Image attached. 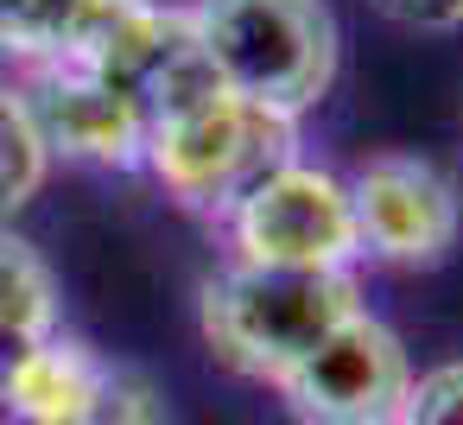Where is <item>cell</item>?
I'll list each match as a JSON object with an SVG mask.
<instances>
[{"mask_svg": "<svg viewBox=\"0 0 463 425\" xmlns=\"http://www.w3.org/2000/svg\"><path fill=\"white\" fill-rule=\"evenodd\" d=\"M298 153V121L235 96L216 83L203 52L153 96V128H146V165L172 203L197 216H229V203L279 159Z\"/></svg>", "mask_w": 463, "mask_h": 425, "instance_id": "cell-1", "label": "cell"}, {"mask_svg": "<svg viewBox=\"0 0 463 425\" xmlns=\"http://www.w3.org/2000/svg\"><path fill=\"white\" fill-rule=\"evenodd\" d=\"M362 311L355 267H254L229 260L197 305L203 343L222 368L248 381H279L292 362H305L336 324Z\"/></svg>", "mask_w": 463, "mask_h": 425, "instance_id": "cell-2", "label": "cell"}, {"mask_svg": "<svg viewBox=\"0 0 463 425\" xmlns=\"http://www.w3.org/2000/svg\"><path fill=\"white\" fill-rule=\"evenodd\" d=\"M191 39L222 90L305 121L343 64V33L324 0H191Z\"/></svg>", "mask_w": 463, "mask_h": 425, "instance_id": "cell-3", "label": "cell"}, {"mask_svg": "<svg viewBox=\"0 0 463 425\" xmlns=\"http://www.w3.org/2000/svg\"><path fill=\"white\" fill-rule=\"evenodd\" d=\"M229 260L254 267H355L362 260V229L349 203V178L330 165H311L305 153L267 165L222 216Z\"/></svg>", "mask_w": 463, "mask_h": 425, "instance_id": "cell-4", "label": "cell"}, {"mask_svg": "<svg viewBox=\"0 0 463 425\" xmlns=\"http://www.w3.org/2000/svg\"><path fill=\"white\" fill-rule=\"evenodd\" d=\"M406 387H412L406 343L368 305L273 381V393L298 425H393Z\"/></svg>", "mask_w": 463, "mask_h": 425, "instance_id": "cell-5", "label": "cell"}, {"mask_svg": "<svg viewBox=\"0 0 463 425\" xmlns=\"http://www.w3.org/2000/svg\"><path fill=\"white\" fill-rule=\"evenodd\" d=\"M349 203H355V229H362V260L438 267L463 235L457 184L419 153H374L349 178Z\"/></svg>", "mask_w": 463, "mask_h": 425, "instance_id": "cell-6", "label": "cell"}, {"mask_svg": "<svg viewBox=\"0 0 463 425\" xmlns=\"http://www.w3.org/2000/svg\"><path fill=\"white\" fill-rule=\"evenodd\" d=\"M20 96L52 146V159L102 165V172H140L146 165V102L83 64H33L20 71Z\"/></svg>", "mask_w": 463, "mask_h": 425, "instance_id": "cell-7", "label": "cell"}, {"mask_svg": "<svg viewBox=\"0 0 463 425\" xmlns=\"http://www.w3.org/2000/svg\"><path fill=\"white\" fill-rule=\"evenodd\" d=\"M115 368L83 336H45L0 362V393H7V425H83L96 400L109 393Z\"/></svg>", "mask_w": 463, "mask_h": 425, "instance_id": "cell-8", "label": "cell"}, {"mask_svg": "<svg viewBox=\"0 0 463 425\" xmlns=\"http://www.w3.org/2000/svg\"><path fill=\"white\" fill-rule=\"evenodd\" d=\"M58 279L52 267L33 254V241H20L0 222V362H14L20 349L58 336Z\"/></svg>", "mask_w": 463, "mask_h": 425, "instance_id": "cell-9", "label": "cell"}, {"mask_svg": "<svg viewBox=\"0 0 463 425\" xmlns=\"http://www.w3.org/2000/svg\"><path fill=\"white\" fill-rule=\"evenodd\" d=\"M90 14H96V0H0V52L20 71L58 64L77 52Z\"/></svg>", "mask_w": 463, "mask_h": 425, "instance_id": "cell-10", "label": "cell"}, {"mask_svg": "<svg viewBox=\"0 0 463 425\" xmlns=\"http://www.w3.org/2000/svg\"><path fill=\"white\" fill-rule=\"evenodd\" d=\"M52 178V146L20 96V83H0V222H14Z\"/></svg>", "mask_w": 463, "mask_h": 425, "instance_id": "cell-11", "label": "cell"}, {"mask_svg": "<svg viewBox=\"0 0 463 425\" xmlns=\"http://www.w3.org/2000/svg\"><path fill=\"white\" fill-rule=\"evenodd\" d=\"M393 425H463V362H438L412 374Z\"/></svg>", "mask_w": 463, "mask_h": 425, "instance_id": "cell-12", "label": "cell"}, {"mask_svg": "<svg viewBox=\"0 0 463 425\" xmlns=\"http://www.w3.org/2000/svg\"><path fill=\"white\" fill-rule=\"evenodd\" d=\"M83 425H165V412H159V393H153L140 374H121V368H115L109 393L96 400V412H90Z\"/></svg>", "mask_w": 463, "mask_h": 425, "instance_id": "cell-13", "label": "cell"}, {"mask_svg": "<svg viewBox=\"0 0 463 425\" xmlns=\"http://www.w3.org/2000/svg\"><path fill=\"white\" fill-rule=\"evenodd\" d=\"M374 7L406 33H457L463 26V0H374Z\"/></svg>", "mask_w": 463, "mask_h": 425, "instance_id": "cell-14", "label": "cell"}, {"mask_svg": "<svg viewBox=\"0 0 463 425\" xmlns=\"http://www.w3.org/2000/svg\"><path fill=\"white\" fill-rule=\"evenodd\" d=\"M0 425H7V393H0Z\"/></svg>", "mask_w": 463, "mask_h": 425, "instance_id": "cell-15", "label": "cell"}]
</instances>
